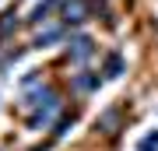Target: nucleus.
I'll return each mask as SVG.
<instances>
[{
    "mask_svg": "<svg viewBox=\"0 0 158 151\" xmlns=\"http://www.w3.org/2000/svg\"><path fill=\"white\" fill-rule=\"evenodd\" d=\"M63 18H67V21H81V18H85V4H77V0L67 4L63 7Z\"/></svg>",
    "mask_w": 158,
    "mask_h": 151,
    "instance_id": "nucleus-1",
    "label": "nucleus"
},
{
    "mask_svg": "<svg viewBox=\"0 0 158 151\" xmlns=\"http://www.w3.org/2000/svg\"><path fill=\"white\" fill-rule=\"evenodd\" d=\"M11 25H18V14H14V11H7L4 18H0V39H4L7 32H11Z\"/></svg>",
    "mask_w": 158,
    "mask_h": 151,
    "instance_id": "nucleus-2",
    "label": "nucleus"
},
{
    "mask_svg": "<svg viewBox=\"0 0 158 151\" xmlns=\"http://www.w3.org/2000/svg\"><path fill=\"white\" fill-rule=\"evenodd\" d=\"M141 151H158V134L148 137V144H141Z\"/></svg>",
    "mask_w": 158,
    "mask_h": 151,
    "instance_id": "nucleus-3",
    "label": "nucleus"
}]
</instances>
